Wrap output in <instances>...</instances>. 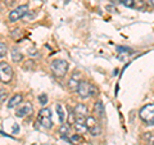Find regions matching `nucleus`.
I'll use <instances>...</instances> for the list:
<instances>
[{
    "label": "nucleus",
    "instance_id": "1",
    "mask_svg": "<svg viewBox=\"0 0 154 145\" xmlns=\"http://www.w3.org/2000/svg\"><path fill=\"white\" fill-rule=\"evenodd\" d=\"M68 62H66L63 59H55L51 62L50 64V69L53 72V75L57 76V77H64L68 72Z\"/></svg>",
    "mask_w": 154,
    "mask_h": 145
},
{
    "label": "nucleus",
    "instance_id": "2",
    "mask_svg": "<svg viewBox=\"0 0 154 145\" xmlns=\"http://www.w3.org/2000/svg\"><path fill=\"white\" fill-rule=\"evenodd\" d=\"M139 117L146 125H154V103L144 105V107L139 110Z\"/></svg>",
    "mask_w": 154,
    "mask_h": 145
},
{
    "label": "nucleus",
    "instance_id": "3",
    "mask_svg": "<svg viewBox=\"0 0 154 145\" xmlns=\"http://www.w3.org/2000/svg\"><path fill=\"white\" fill-rule=\"evenodd\" d=\"M37 123H40L44 128H51L53 127V119H51V112L49 108H42L37 116Z\"/></svg>",
    "mask_w": 154,
    "mask_h": 145
},
{
    "label": "nucleus",
    "instance_id": "4",
    "mask_svg": "<svg viewBox=\"0 0 154 145\" xmlns=\"http://www.w3.org/2000/svg\"><path fill=\"white\" fill-rule=\"evenodd\" d=\"M28 13V7L26 5V4H23V5H19L17 8H14L13 11H11V13H9V22H17L19 21L21 18H23L26 16V14Z\"/></svg>",
    "mask_w": 154,
    "mask_h": 145
},
{
    "label": "nucleus",
    "instance_id": "5",
    "mask_svg": "<svg viewBox=\"0 0 154 145\" xmlns=\"http://www.w3.org/2000/svg\"><path fill=\"white\" fill-rule=\"evenodd\" d=\"M0 79H2L3 84H8L13 79V69L7 62L0 63Z\"/></svg>",
    "mask_w": 154,
    "mask_h": 145
},
{
    "label": "nucleus",
    "instance_id": "6",
    "mask_svg": "<svg viewBox=\"0 0 154 145\" xmlns=\"http://www.w3.org/2000/svg\"><path fill=\"white\" fill-rule=\"evenodd\" d=\"M77 94L81 99H88L91 96V85L89 84L88 81H84L81 80L80 85H79V89H77Z\"/></svg>",
    "mask_w": 154,
    "mask_h": 145
},
{
    "label": "nucleus",
    "instance_id": "7",
    "mask_svg": "<svg viewBox=\"0 0 154 145\" xmlns=\"http://www.w3.org/2000/svg\"><path fill=\"white\" fill-rule=\"evenodd\" d=\"M33 112V107L31 103H25L16 109V116L19 118H23V117H27Z\"/></svg>",
    "mask_w": 154,
    "mask_h": 145
},
{
    "label": "nucleus",
    "instance_id": "8",
    "mask_svg": "<svg viewBox=\"0 0 154 145\" xmlns=\"http://www.w3.org/2000/svg\"><path fill=\"white\" fill-rule=\"evenodd\" d=\"M80 76L81 73L79 71H75L73 73H72L71 79L68 80V89L71 91H77V89H79V85H80Z\"/></svg>",
    "mask_w": 154,
    "mask_h": 145
},
{
    "label": "nucleus",
    "instance_id": "9",
    "mask_svg": "<svg viewBox=\"0 0 154 145\" xmlns=\"http://www.w3.org/2000/svg\"><path fill=\"white\" fill-rule=\"evenodd\" d=\"M73 110H75V113H76L77 117H80V118L89 117V108H88V105L84 104V103L77 104L76 107L73 108Z\"/></svg>",
    "mask_w": 154,
    "mask_h": 145
},
{
    "label": "nucleus",
    "instance_id": "10",
    "mask_svg": "<svg viewBox=\"0 0 154 145\" xmlns=\"http://www.w3.org/2000/svg\"><path fill=\"white\" fill-rule=\"evenodd\" d=\"M22 101H23V96H22V94H16L14 96H12L11 100L8 101V108H11V109L16 108V107H18V105L22 103Z\"/></svg>",
    "mask_w": 154,
    "mask_h": 145
},
{
    "label": "nucleus",
    "instance_id": "11",
    "mask_svg": "<svg viewBox=\"0 0 154 145\" xmlns=\"http://www.w3.org/2000/svg\"><path fill=\"white\" fill-rule=\"evenodd\" d=\"M94 112L96 113V116H98V117H100V118L104 117L105 110H104V105H103V103H102L100 100L95 101V104H94Z\"/></svg>",
    "mask_w": 154,
    "mask_h": 145
},
{
    "label": "nucleus",
    "instance_id": "12",
    "mask_svg": "<svg viewBox=\"0 0 154 145\" xmlns=\"http://www.w3.org/2000/svg\"><path fill=\"white\" fill-rule=\"evenodd\" d=\"M11 54H12V59H13V62H17V63L22 62V59H23V54L21 53V50H19V49H17V48H13L12 51H11Z\"/></svg>",
    "mask_w": 154,
    "mask_h": 145
},
{
    "label": "nucleus",
    "instance_id": "13",
    "mask_svg": "<svg viewBox=\"0 0 154 145\" xmlns=\"http://www.w3.org/2000/svg\"><path fill=\"white\" fill-rule=\"evenodd\" d=\"M80 135L81 134H71L68 136V141L71 144H73V145H79L81 141H82V139H81Z\"/></svg>",
    "mask_w": 154,
    "mask_h": 145
},
{
    "label": "nucleus",
    "instance_id": "14",
    "mask_svg": "<svg viewBox=\"0 0 154 145\" xmlns=\"http://www.w3.org/2000/svg\"><path fill=\"white\" fill-rule=\"evenodd\" d=\"M86 126H88L89 131H90V130H93L94 127L98 126V122H96L95 117H93V116H89V117H86Z\"/></svg>",
    "mask_w": 154,
    "mask_h": 145
},
{
    "label": "nucleus",
    "instance_id": "15",
    "mask_svg": "<svg viewBox=\"0 0 154 145\" xmlns=\"http://www.w3.org/2000/svg\"><path fill=\"white\" fill-rule=\"evenodd\" d=\"M55 109H57L58 117H59V122H60V123H64L66 113H64V110H63V107H62L60 104H57V105H55Z\"/></svg>",
    "mask_w": 154,
    "mask_h": 145
},
{
    "label": "nucleus",
    "instance_id": "16",
    "mask_svg": "<svg viewBox=\"0 0 154 145\" xmlns=\"http://www.w3.org/2000/svg\"><path fill=\"white\" fill-rule=\"evenodd\" d=\"M69 130H71V126L69 123H62V126L59 127V134L62 135V136H64L66 134H69Z\"/></svg>",
    "mask_w": 154,
    "mask_h": 145
},
{
    "label": "nucleus",
    "instance_id": "17",
    "mask_svg": "<svg viewBox=\"0 0 154 145\" xmlns=\"http://www.w3.org/2000/svg\"><path fill=\"white\" fill-rule=\"evenodd\" d=\"M148 4L144 2V0H135V8L139 9V11H145Z\"/></svg>",
    "mask_w": 154,
    "mask_h": 145
},
{
    "label": "nucleus",
    "instance_id": "18",
    "mask_svg": "<svg viewBox=\"0 0 154 145\" xmlns=\"http://www.w3.org/2000/svg\"><path fill=\"white\" fill-rule=\"evenodd\" d=\"M117 51H118L119 55L121 54H132V49H130V48H127V46H118Z\"/></svg>",
    "mask_w": 154,
    "mask_h": 145
},
{
    "label": "nucleus",
    "instance_id": "19",
    "mask_svg": "<svg viewBox=\"0 0 154 145\" xmlns=\"http://www.w3.org/2000/svg\"><path fill=\"white\" fill-rule=\"evenodd\" d=\"M11 36L13 39H19L22 36V30L21 28H14V30L12 31V33H11Z\"/></svg>",
    "mask_w": 154,
    "mask_h": 145
},
{
    "label": "nucleus",
    "instance_id": "20",
    "mask_svg": "<svg viewBox=\"0 0 154 145\" xmlns=\"http://www.w3.org/2000/svg\"><path fill=\"white\" fill-rule=\"evenodd\" d=\"M5 55H7V45L4 41H2L0 42V57L4 58Z\"/></svg>",
    "mask_w": 154,
    "mask_h": 145
},
{
    "label": "nucleus",
    "instance_id": "21",
    "mask_svg": "<svg viewBox=\"0 0 154 145\" xmlns=\"http://www.w3.org/2000/svg\"><path fill=\"white\" fill-rule=\"evenodd\" d=\"M37 99H38V103H40L41 105H45L48 103V96L46 94H40L37 96Z\"/></svg>",
    "mask_w": 154,
    "mask_h": 145
},
{
    "label": "nucleus",
    "instance_id": "22",
    "mask_svg": "<svg viewBox=\"0 0 154 145\" xmlns=\"http://www.w3.org/2000/svg\"><path fill=\"white\" fill-rule=\"evenodd\" d=\"M122 5L134 9V8H135V0H123V2H122Z\"/></svg>",
    "mask_w": 154,
    "mask_h": 145
},
{
    "label": "nucleus",
    "instance_id": "23",
    "mask_svg": "<svg viewBox=\"0 0 154 145\" xmlns=\"http://www.w3.org/2000/svg\"><path fill=\"white\" fill-rule=\"evenodd\" d=\"M7 100V93L4 91V89H2V103H5Z\"/></svg>",
    "mask_w": 154,
    "mask_h": 145
},
{
    "label": "nucleus",
    "instance_id": "24",
    "mask_svg": "<svg viewBox=\"0 0 154 145\" xmlns=\"http://www.w3.org/2000/svg\"><path fill=\"white\" fill-rule=\"evenodd\" d=\"M99 93H98V91H96V89H95V86L94 85H91V96H95V95H98Z\"/></svg>",
    "mask_w": 154,
    "mask_h": 145
},
{
    "label": "nucleus",
    "instance_id": "25",
    "mask_svg": "<svg viewBox=\"0 0 154 145\" xmlns=\"http://www.w3.org/2000/svg\"><path fill=\"white\" fill-rule=\"evenodd\" d=\"M18 131H19L18 125H14V126H13V132H14V134H18Z\"/></svg>",
    "mask_w": 154,
    "mask_h": 145
},
{
    "label": "nucleus",
    "instance_id": "26",
    "mask_svg": "<svg viewBox=\"0 0 154 145\" xmlns=\"http://www.w3.org/2000/svg\"><path fill=\"white\" fill-rule=\"evenodd\" d=\"M149 4H150L152 7H154V0H149Z\"/></svg>",
    "mask_w": 154,
    "mask_h": 145
},
{
    "label": "nucleus",
    "instance_id": "27",
    "mask_svg": "<svg viewBox=\"0 0 154 145\" xmlns=\"http://www.w3.org/2000/svg\"><path fill=\"white\" fill-rule=\"evenodd\" d=\"M69 2H71V0H64V4H68Z\"/></svg>",
    "mask_w": 154,
    "mask_h": 145
},
{
    "label": "nucleus",
    "instance_id": "28",
    "mask_svg": "<svg viewBox=\"0 0 154 145\" xmlns=\"http://www.w3.org/2000/svg\"><path fill=\"white\" fill-rule=\"evenodd\" d=\"M112 2H117L118 3V0H112Z\"/></svg>",
    "mask_w": 154,
    "mask_h": 145
},
{
    "label": "nucleus",
    "instance_id": "29",
    "mask_svg": "<svg viewBox=\"0 0 154 145\" xmlns=\"http://www.w3.org/2000/svg\"><path fill=\"white\" fill-rule=\"evenodd\" d=\"M42 2H45V0H42Z\"/></svg>",
    "mask_w": 154,
    "mask_h": 145
},
{
    "label": "nucleus",
    "instance_id": "30",
    "mask_svg": "<svg viewBox=\"0 0 154 145\" xmlns=\"http://www.w3.org/2000/svg\"><path fill=\"white\" fill-rule=\"evenodd\" d=\"M153 145H154V143H153Z\"/></svg>",
    "mask_w": 154,
    "mask_h": 145
}]
</instances>
